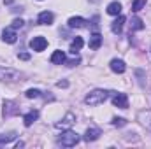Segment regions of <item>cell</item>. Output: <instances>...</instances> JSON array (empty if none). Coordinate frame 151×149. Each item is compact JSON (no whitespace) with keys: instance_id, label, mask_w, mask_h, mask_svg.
Returning a JSON list of instances; mask_svg holds the SVG:
<instances>
[{"instance_id":"52a82bcc","label":"cell","mask_w":151,"mask_h":149,"mask_svg":"<svg viewBox=\"0 0 151 149\" xmlns=\"http://www.w3.org/2000/svg\"><path fill=\"white\" fill-rule=\"evenodd\" d=\"M74 121H76V116L72 114V112H67V114L63 116V119H62V121H58L55 126H56L58 130H65V128H69Z\"/></svg>"},{"instance_id":"9a60e30c","label":"cell","mask_w":151,"mask_h":149,"mask_svg":"<svg viewBox=\"0 0 151 149\" xmlns=\"http://www.w3.org/2000/svg\"><path fill=\"white\" fill-rule=\"evenodd\" d=\"M51 63H55V65H62V63H65V53L63 51H55L53 54H51Z\"/></svg>"},{"instance_id":"5b68a950","label":"cell","mask_w":151,"mask_h":149,"mask_svg":"<svg viewBox=\"0 0 151 149\" xmlns=\"http://www.w3.org/2000/svg\"><path fill=\"white\" fill-rule=\"evenodd\" d=\"M113 93V104L119 109H127L128 107V97L125 93H116V91H111Z\"/></svg>"},{"instance_id":"277c9868","label":"cell","mask_w":151,"mask_h":149,"mask_svg":"<svg viewBox=\"0 0 151 149\" xmlns=\"http://www.w3.org/2000/svg\"><path fill=\"white\" fill-rule=\"evenodd\" d=\"M18 112H19V107H18V104H16L14 100H5V102H4V109H2V114H4L5 117L16 116Z\"/></svg>"},{"instance_id":"2e32d148","label":"cell","mask_w":151,"mask_h":149,"mask_svg":"<svg viewBox=\"0 0 151 149\" xmlns=\"http://www.w3.org/2000/svg\"><path fill=\"white\" fill-rule=\"evenodd\" d=\"M37 117H39V111H30L28 114H25V117H23L25 126H32L34 121H37Z\"/></svg>"},{"instance_id":"7a4b0ae2","label":"cell","mask_w":151,"mask_h":149,"mask_svg":"<svg viewBox=\"0 0 151 149\" xmlns=\"http://www.w3.org/2000/svg\"><path fill=\"white\" fill-rule=\"evenodd\" d=\"M79 140H81V137H79L76 132H72V130H65V132H62V135L58 137V144H62L63 148H72V146H76Z\"/></svg>"},{"instance_id":"5bb4252c","label":"cell","mask_w":151,"mask_h":149,"mask_svg":"<svg viewBox=\"0 0 151 149\" xmlns=\"http://www.w3.org/2000/svg\"><path fill=\"white\" fill-rule=\"evenodd\" d=\"M123 25H125V16H118L116 19L113 21V25H111V30H113V34H121V30H123Z\"/></svg>"},{"instance_id":"4dcf8cb0","label":"cell","mask_w":151,"mask_h":149,"mask_svg":"<svg viewBox=\"0 0 151 149\" xmlns=\"http://www.w3.org/2000/svg\"><path fill=\"white\" fill-rule=\"evenodd\" d=\"M90 2H93V4H97V2H100V0H90Z\"/></svg>"},{"instance_id":"7c38bea8","label":"cell","mask_w":151,"mask_h":149,"mask_svg":"<svg viewBox=\"0 0 151 149\" xmlns=\"http://www.w3.org/2000/svg\"><path fill=\"white\" fill-rule=\"evenodd\" d=\"M99 137H100V130H99V128H88L83 139H84L86 142H93V140H97Z\"/></svg>"},{"instance_id":"f546056e","label":"cell","mask_w":151,"mask_h":149,"mask_svg":"<svg viewBox=\"0 0 151 149\" xmlns=\"http://www.w3.org/2000/svg\"><path fill=\"white\" fill-rule=\"evenodd\" d=\"M4 4H12V0H4Z\"/></svg>"},{"instance_id":"ac0fdd59","label":"cell","mask_w":151,"mask_h":149,"mask_svg":"<svg viewBox=\"0 0 151 149\" xmlns=\"http://www.w3.org/2000/svg\"><path fill=\"white\" fill-rule=\"evenodd\" d=\"M144 28V23L141 18H132V23H130V32H137V30H142Z\"/></svg>"},{"instance_id":"8992f818","label":"cell","mask_w":151,"mask_h":149,"mask_svg":"<svg viewBox=\"0 0 151 149\" xmlns=\"http://www.w3.org/2000/svg\"><path fill=\"white\" fill-rule=\"evenodd\" d=\"M30 47L34 49V51H37V53H40V51H44L46 47H47V40L44 37H34L32 40H30Z\"/></svg>"},{"instance_id":"8fae6325","label":"cell","mask_w":151,"mask_h":149,"mask_svg":"<svg viewBox=\"0 0 151 149\" xmlns=\"http://www.w3.org/2000/svg\"><path fill=\"white\" fill-rule=\"evenodd\" d=\"M53 19H55V16H53V12H49V11H42L37 18L39 25H51Z\"/></svg>"},{"instance_id":"4316f807","label":"cell","mask_w":151,"mask_h":149,"mask_svg":"<svg viewBox=\"0 0 151 149\" xmlns=\"http://www.w3.org/2000/svg\"><path fill=\"white\" fill-rule=\"evenodd\" d=\"M79 62H81V58H79V56H76V58H72V60H69V62H67V67H76Z\"/></svg>"},{"instance_id":"30bf717a","label":"cell","mask_w":151,"mask_h":149,"mask_svg":"<svg viewBox=\"0 0 151 149\" xmlns=\"http://www.w3.org/2000/svg\"><path fill=\"white\" fill-rule=\"evenodd\" d=\"M88 46H90V49H99V47L102 46V35H100L99 32L91 34V35H90V40H88Z\"/></svg>"},{"instance_id":"d4e9b609","label":"cell","mask_w":151,"mask_h":149,"mask_svg":"<svg viewBox=\"0 0 151 149\" xmlns=\"http://www.w3.org/2000/svg\"><path fill=\"white\" fill-rule=\"evenodd\" d=\"M113 125L114 126H125V125H127V119H125V117H114Z\"/></svg>"},{"instance_id":"3957f363","label":"cell","mask_w":151,"mask_h":149,"mask_svg":"<svg viewBox=\"0 0 151 149\" xmlns=\"http://www.w3.org/2000/svg\"><path fill=\"white\" fill-rule=\"evenodd\" d=\"M21 74L11 67H0V81H5V82H14V81H19Z\"/></svg>"},{"instance_id":"cb8c5ba5","label":"cell","mask_w":151,"mask_h":149,"mask_svg":"<svg viewBox=\"0 0 151 149\" xmlns=\"http://www.w3.org/2000/svg\"><path fill=\"white\" fill-rule=\"evenodd\" d=\"M23 25H25V21H23L21 18H18V19H14V21H12V25H11V28H14V30H18V28H23Z\"/></svg>"},{"instance_id":"7402d4cb","label":"cell","mask_w":151,"mask_h":149,"mask_svg":"<svg viewBox=\"0 0 151 149\" xmlns=\"http://www.w3.org/2000/svg\"><path fill=\"white\" fill-rule=\"evenodd\" d=\"M144 5H146V0H134V4H132V11H134V12H139Z\"/></svg>"},{"instance_id":"44dd1931","label":"cell","mask_w":151,"mask_h":149,"mask_svg":"<svg viewBox=\"0 0 151 149\" xmlns=\"http://www.w3.org/2000/svg\"><path fill=\"white\" fill-rule=\"evenodd\" d=\"M139 121L142 123V125H146V126H151V112H141L139 114Z\"/></svg>"},{"instance_id":"603a6c76","label":"cell","mask_w":151,"mask_h":149,"mask_svg":"<svg viewBox=\"0 0 151 149\" xmlns=\"http://www.w3.org/2000/svg\"><path fill=\"white\" fill-rule=\"evenodd\" d=\"M27 98H39L40 97V91H39L37 88H30V90H27Z\"/></svg>"},{"instance_id":"9c48e42d","label":"cell","mask_w":151,"mask_h":149,"mask_svg":"<svg viewBox=\"0 0 151 149\" xmlns=\"http://www.w3.org/2000/svg\"><path fill=\"white\" fill-rule=\"evenodd\" d=\"M2 40L7 42V44H14V42L18 40V35H16L14 28H5V30L2 32Z\"/></svg>"},{"instance_id":"6da1fadb","label":"cell","mask_w":151,"mask_h":149,"mask_svg":"<svg viewBox=\"0 0 151 149\" xmlns=\"http://www.w3.org/2000/svg\"><path fill=\"white\" fill-rule=\"evenodd\" d=\"M107 97H109V91H106V90H93V91H90L86 95L84 102L88 105H99V104H104L107 100Z\"/></svg>"},{"instance_id":"f1b7e54d","label":"cell","mask_w":151,"mask_h":149,"mask_svg":"<svg viewBox=\"0 0 151 149\" xmlns=\"http://www.w3.org/2000/svg\"><path fill=\"white\" fill-rule=\"evenodd\" d=\"M18 56H19L21 60H30V54H28V53H19Z\"/></svg>"},{"instance_id":"e0dca14e","label":"cell","mask_w":151,"mask_h":149,"mask_svg":"<svg viewBox=\"0 0 151 149\" xmlns=\"http://www.w3.org/2000/svg\"><path fill=\"white\" fill-rule=\"evenodd\" d=\"M107 14H111V16H119V14H121V4H119V2H111V4L107 5Z\"/></svg>"},{"instance_id":"484cf974","label":"cell","mask_w":151,"mask_h":149,"mask_svg":"<svg viewBox=\"0 0 151 149\" xmlns=\"http://www.w3.org/2000/svg\"><path fill=\"white\" fill-rule=\"evenodd\" d=\"M135 75L139 77V84H141V88H144V86H146V82H144V72H142V70H135Z\"/></svg>"},{"instance_id":"ffe728a7","label":"cell","mask_w":151,"mask_h":149,"mask_svg":"<svg viewBox=\"0 0 151 149\" xmlns=\"http://www.w3.org/2000/svg\"><path fill=\"white\" fill-rule=\"evenodd\" d=\"M16 132H11V133H0V144H9L11 140L16 139Z\"/></svg>"},{"instance_id":"4fadbf2b","label":"cell","mask_w":151,"mask_h":149,"mask_svg":"<svg viewBox=\"0 0 151 149\" xmlns=\"http://www.w3.org/2000/svg\"><path fill=\"white\" fill-rule=\"evenodd\" d=\"M67 25H69V28H83V27H86V19L81 18V16H74V18L69 19Z\"/></svg>"},{"instance_id":"ba28073f","label":"cell","mask_w":151,"mask_h":149,"mask_svg":"<svg viewBox=\"0 0 151 149\" xmlns=\"http://www.w3.org/2000/svg\"><path fill=\"white\" fill-rule=\"evenodd\" d=\"M109 67H111V70H113V72H116V74H123V72L127 70V65H125V62H123V60H118V58L111 60Z\"/></svg>"},{"instance_id":"83f0119b","label":"cell","mask_w":151,"mask_h":149,"mask_svg":"<svg viewBox=\"0 0 151 149\" xmlns=\"http://www.w3.org/2000/svg\"><path fill=\"white\" fill-rule=\"evenodd\" d=\"M56 86H58V88H67V86H69V81H58Z\"/></svg>"},{"instance_id":"d6986e66","label":"cell","mask_w":151,"mask_h":149,"mask_svg":"<svg viewBox=\"0 0 151 149\" xmlns=\"http://www.w3.org/2000/svg\"><path fill=\"white\" fill-rule=\"evenodd\" d=\"M83 44H84V40H83V39H81V37H76L74 40L70 42V53H72V54H76V53L83 47Z\"/></svg>"}]
</instances>
